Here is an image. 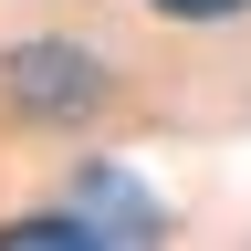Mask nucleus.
Returning <instances> with one entry per match:
<instances>
[{
  "label": "nucleus",
  "mask_w": 251,
  "mask_h": 251,
  "mask_svg": "<svg viewBox=\"0 0 251 251\" xmlns=\"http://www.w3.org/2000/svg\"><path fill=\"white\" fill-rule=\"evenodd\" d=\"M0 84H11L21 115H52V126H74V115L105 105V74H94L84 42H21L11 63H0Z\"/></svg>",
  "instance_id": "f257e3e1"
},
{
  "label": "nucleus",
  "mask_w": 251,
  "mask_h": 251,
  "mask_svg": "<svg viewBox=\"0 0 251 251\" xmlns=\"http://www.w3.org/2000/svg\"><path fill=\"white\" fill-rule=\"evenodd\" d=\"M147 11H168V21H230V11H251V0H147Z\"/></svg>",
  "instance_id": "f03ea898"
}]
</instances>
